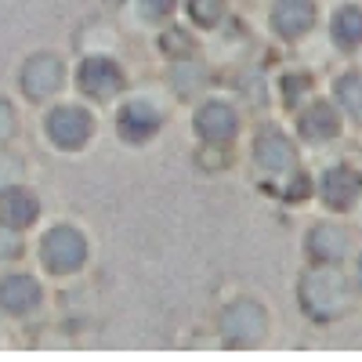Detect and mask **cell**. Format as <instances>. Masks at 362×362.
<instances>
[{"label": "cell", "mask_w": 362, "mask_h": 362, "mask_svg": "<svg viewBox=\"0 0 362 362\" xmlns=\"http://www.w3.org/2000/svg\"><path fill=\"white\" fill-rule=\"evenodd\" d=\"M40 254H44V264L51 272H76L87 257V243L73 228H51L40 243Z\"/></svg>", "instance_id": "1"}, {"label": "cell", "mask_w": 362, "mask_h": 362, "mask_svg": "<svg viewBox=\"0 0 362 362\" xmlns=\"http://www.w3.org/2000/svg\"><path fill=\"white\" fill-rule=\"evenodd\" d=\"M90 127H95V124H90V116L83 109H76V105H62V109H54L47 116V134H51V141L58 148H80V145H87Z\"/></svg>", "instance_id": "2"}, {"label": "cell", "mask_w": 362, "mask_h": 362, "mask_svg": "<svg viewBox=\"0 0 362 362\" xmlns=\"http://www.w3.org/2000/svg\"><path fill=\"white\" fill-rule=\"evenodd\" d=\"M119 87H124V76L109 58H87L80 66V90H87L90 98H112Z\"/></svg>", "instance_id": "3"}, {"label": "cell", "mask_w": 362, "mask_h": 362, "mask_svg": "<svg viewBox=\"0 0 362 362\" xmlns=\"http://www.w3.org/2000/svg\"><path fill=\"white\" fill-rule=\"evenodd\" d=\"M58 83H62V66H58L51 54H37V58H29V62H25L22 90L29 98H47L51 90H58Z\"/></svg>", "instance_id": "4"}, {"label": "cell", "mask_w": 362, "mask_h": 362, "mask_svg": "<svg viewBox=\"0 0 362 362\" xmlns=\"http://www.w3.org/2000/svg\"><path fill=\"white\" fill-rule=\"evenodd\" d=\"M196 127H199V134H203L206 141H214V145H228V141L235 138L239 119H235V112H232L228 105L210 102V105H203V109H199Z\"/></svg>", "instance_id": "5"}, {"label": "cell", "mask_w": 362, "mask_h": 362, "mask_svg": "<svg viewBox=\"0 0 362 362\" xmlns=\"http://www.w3.org/2000/svg\"><path fill=\"white\" fill-rule=\"evenodd\" d=\"M156 131H160V112L148 102L124 105V112H119V134H124L127 141H145V138H153Z\"/></svg>", "instance_id": "6"}, {"label": "cell", "mask_w": 362, "mask_h": 362, "mask_svg": "<svg viewBox=\"0 0 362 362\" xmlns=\"http://www.w3.org/2000/svg\"><path fill=\"white\" fill-rule=\"evenodd\" d=\"M362 192V177L351 170V167H337V170H329L326 181H322V196L329 206H337V210H348L355 203V196Z\"/></svg>", "instance_id": "7"}, {"label": "cell", "mask_w": 362, "mask_h": 362, "mask_svg": "<svg viewBox=\"0 0 362 362\" xmlns=\"http://www.w3.org/2000/svg\"><path fill=\"white\" fill-rule=\"evenodd\" d=\"M254 156L268 174H293V167H297V156H293L290 141H283L279 134H264L254 148Z\"/></svg>", "instance_id": "8"}, {"label": "cell", "mask_w": 362, "mask_h": 362, "mask_svg": "<svg viewBox=\"0 0 362 362\" xmlns=\"http://www.w3.org/2000/svg\"><path fill=\"white\" fill-rule=\"evenodd\" d=\"M37 199L29 196V192H22V189H8L4 196H0V225L4 228H25V225H33V218H37Z\"/></svg>", "instance_id": "9"}, {"label": "cell", "mask_w": 362, "mask_h": 362, "mask_svg": "<svg viewBox=\"0 0 362 362\" xmlns=\"http://www.w3.org/2000/svg\"><path fill=\"white\" fill-rule=\"evenodd\" d=\"M37 300H40V286L33 279L11 276V279L0 283V308L11 312V315H22L29 308H37Z\"/></svg>", "instance_id": "10"}, {"label": "cell", "mask_w": 362, "mask_h": 362, "mask_svg": "<svg viewBox=\"0 0 362 362\" xmlns=\"http://www.w3.org/2000/svg\"><path fill=\"white\" fill-rule=\"evenodd\" d=\"M312 18H315V8L308 0H279L276 11H272V22H276L283 37H300L312 25Z\"/></svg>", "instance_id": "11"}, {"label": "cell", "mask_w": 362, "mask_h": 362, "mask_svg": "<svg viewBox=\"0 0 362 362\" xmlns=\"http://www.w3.org/2000/svg\"><path fill=\"white\" fill-rule=\"evenodd\" d=\"M300 131H305V138H312V141H329L337 134V112L326 102H315L305 116H300Z\"/></svg>", "instance_id": "12"}, {"label": "cell", "mask_w": 362, "mask_h": 362, "mask_svg": "<svg viewBox=\"0 0 362 362\" xmlns=\"http://www.w3.org/2000/svg\"><path fill=\"white\" fill-rule=\"evenodd\" d=\"M228 315H232V319H239V326H235V322H232V326H225L235 341H254V337L261 334V315H257V308L239 305V308H232Z\"/></svg>", "instance_id": "13"}, {"label": "cell", "mask_w": 362, "mask_h": 362, "mask_svg": "<svg viewBox=\"0 0 362 362\" xmlns=\"http://www.w3.org/2000/svg\"><path fill=\"white\" fill-rule=\"evenodd\" d=\"M334 37H337L341 44H348V47L362 40V11H358V8L337 11V18H334Z\"/></svg>", "instance_id": "14"}, {"label": "cell", "mask_w": 362, "mask_h": 362, "mask_svg": "<svg viewBox=\"0 0 362 362\" xmlns=\"http://www.w3.org/2000/svg\"><path fill=\"white\" fill-rule=\"evenodd\" d=\"M337 98H341V105L362 124V76H341V80H337Z\"/></svg>", "instance_id": "15"}, {"label": "cell", "mask_w": 362, "mask_h": 362, "mask_svg": "<svg viewBox=\"0 0 362 362\" xmlns=\"http://www.w3.org/2000/svg\"><path fill=\"white\" fill-rule=\"evenodd\" d=\"M308 247L319 254V257H337L341 250H344V235L337 232V228H329V225H322L312 239H308Z\"/></svg>", "instance_id": "16"}, {"label": "cell", "mask_w": 362, "mask_h": 362, "mask_svg": "<svg viewBox=\"0 0 362 362\" xmlns=\"http://www.w3.org/2000/svg\"><path fill=\"white\" fill-rule=\"evenodd\" d=\"M189 11L199 25H218V18L225 15V0H192Z\"/></svg>", "instance_id": "17"}, {"label": "cell", "mask_w": 362, "mask_h": 362, "mask_svg": "<svg viewBox=\"0 0 362 362\" xmlns=\"http://www.w3.org/2000/svg\"><path fill=\"white\" fill-rule=\"evenodd\" d=\"M170 4H174V0H138V15L145 22H160L170 11Z\"/></svg>", "instance_id": "18"}, {"label": "cell", "mask_w": 362, "mask_h": 362, "mask_svg": "<svg viewBox=\"0 0 362 362\" xmlns=\"http://www.w3.org/2000/svg\"><path fill=\"white\" fill-rule=\"evenodd\" d=\"M18 254V235H15V228H4L0 225V261L4 257H15Z\"/></svg>", "instance_id": "19"}, {"label": "cell", "mask_w": 362, "mask_h": 362, "mask_svg": "<svg viewBox=\"0 0 362 362\" xmlns=\"http://www.w3.org/2000/svg\"><path fill=\"white\" fill-rule=\"evenodd\" d=\"M11 127H15V119H11V109L0 102V141L4 138H11Z\"/></svg>", "instance_id": "20"}]
</instances>
